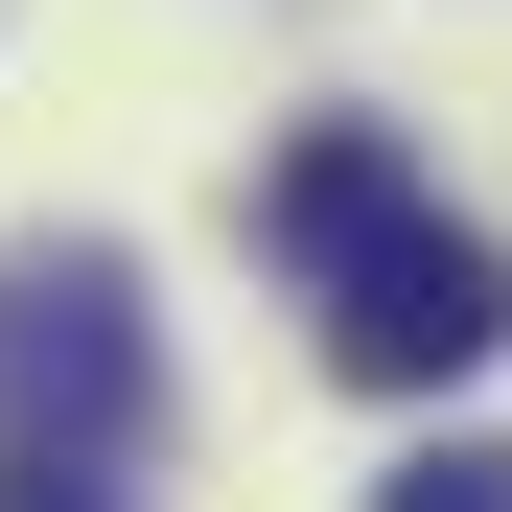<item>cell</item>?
I'll return each instance as SVG.
<instances>
[{"instance_id":"6da1fadb","label":"cell","mask_w":512,"mask_h":512,"mask_svg":"<svg viewBox=\"0 0 512 512\" xmlns=\"http://www.w3.org/2000/svg\"><path fill=\"white\" fill-rule=\"evenodd\" d=\"M512 350V256L466 233V210H396L350 280H326V373L350 396H443V373H489Z\"/></svg>"},{"instance_id":"7a4b0ae2","label":"cell","mask_w":512,"mask_h":512,"mask_svg":"<svg viewBox=\"0 0 512 512\" xmlns=\"http://www.w3.org/2000/svg\"><path fill=\"white\" fill-rule=\"evenodd\" d=\"M140 280L117 256H0V443H140Z\"/></svg>"},{"instance_id":"3957f363","label":"cell","mask_w":512,"mask_h":512,"mask_svg":"<svg viewBox=\"0 0 512 512\" xmlns=\"http://www.w3.org/2000/svg\"><path fill=\"white\" fill-rule=\"evenodd\" d=\"M396 210H419V163H396L373 117H303L280 163H256V233H280V256H303V280H350V256H373Z\"/></svg>"},{"instance_id":"277c9868","label":"cell","mask_w":512,"mask_h":512,"mask_svg":"<svg viewBox=\"0 0 512 512\" xmlns=\"http://www.w3.org/2000/svg\"><path fill=\"white\" fill-rule=\"evenodd\" d=\"M373 512H512V443H443V466H396Z\"/></svg>"},{"instance_id":"5b68a950","label":"cell","mask_w":512,"mask_h":512,"mask_svg":"<svg viewBox=\"0 0 512 512\" xmlns=\"http://www.w3.org/2000/svg\"><path fill=\"white\" fill-rule=\"evenodd\" d=\"M0 512H117V489H94V443H0Z\"/></svg>"}]
</instances>
